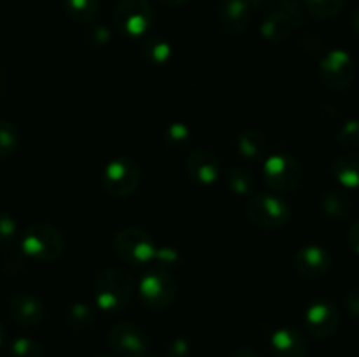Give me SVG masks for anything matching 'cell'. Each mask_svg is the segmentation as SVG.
Here are the masks:
<instances>
[{
    "label": "cell",
    "mask_w": 359,
    "mask_h": 357,
    "mask_svg": "<svg viewBox=\"0 0 359 357\" xmlns=\"http://www.w3.org/2000/svg\"><path fill=\"white\" fill-rule=\"evenodd\" d=\"M133 296V280L123 268L104 270L93 284L95 303L100 310L116 312L125 310Z\"/></svg>",
    "instance_id": "obj_1"
},
{
    "label": "cell",
    "mask_w": 359,
    "mask_h": 357,
    "mask_svg": "<svg viewBox=\"0 0 359 357\" xmlns=\"http://www.w3.org/2000/svg\"><path fill=\"white\" fill-rule=\"evenodd\" d=\"M21 248L23 254L34 261H55L63 254L65 238L51 224L35 223L25 230Z\"/></svg>",
    "instance_id": "obj_2"
},
{
    "label": "cell",
    "mask_w": 359,
    "mask_h": 357,
    "mask_svg": "<svg viewBox=\"0 0 359 357\" xmlns=\"http://www.w3.org/2000/svg\"><path fill=\"white\" fill-rule=\"evenodd\" d=\"M248 217L263 230H279L291 219V209L283 198L272 192H256L248 202Z\"/></svg>",
    "instance_id": "obj_3"
},
{
    "label": "cell",
    "mask_w": 359,
    "mask_h": 357,
    "mask_svg": "<svg viewBox=\"0 0 359 357\" xmlns=\"http://www.w3.org/2000/svg\"><path fill=\"white\" fill-rule=\"evenodd\" d=\"M114 23L128 38H140L153 24V9L147 0H119L114 9Z\"/></svg>",
    "instance_id": "obj_4"
},
{
    "label": "cell",
    "mask_w": 359,
    "mask_h": 357,
    "mask_svg": "<svg viewBox=\"0 0 359 357\" xmlns=\"http://www.w3.org/2000/svg\"><path fill=\"white\" fill-rule=\"evenodd\" d=\"M304 170L290 154H273L263 164L265 184L276 192H291L300 186Z\"/></svg>",
    "instance_id": "obj_5"
},
{
    "label": "cell",
    "mask_w": 359,
    "mask_h": 357,
    "mask_svg": "<svg viewBox=\"0 0 359 357\" xmlns=\"http://www.w3.org/2000/svg\"><path fill=\"white\" fill-rule=\"evenodd\" d=\"M114 247L119 259L132 266H146L153 261L156 252L153 238L139 227H125L119 231L114 238Z\"/></svg>",
    "instance_id": "obj_6"
},
{
    "label": "cell",
    "mask_w": 359,
    "mask_h": 357,
    "mask_svg": "<svg viewBox=\"0 0 359 357\" xmlns=\"http://www.w3.org/2000/svg\"><path fill=\"white\" fill-rule=\"evenodd\" d=\"M319 77L328 90H347L356 77V63L344 49H332L319 63Z\"/></svg>",
    "instance_id": "obj_7"
},
{
    "label": "cell",
    "mask_w": 359,
    "mask_h": 357,
    "mask_svg": "<svg viewBox=\"0 0 359 357\" xmlns=\"http://www.w3.org/2000/svg\"><path fill=\"white\" fill-rule=\"evenodd\" d=\"M140 182L139 164L128 156H119L104 170V188L112 196H130Z\"/></svg>",
    "instance_id": "obj_8"
},
{
    "label": "cell",
    "mask_w": 359,
    "mask_h": 357,
    "mask_svg": "<svg viewBox=\"0 0 359 357\" xmlns=\"http://www.w3.org/2000/svg\"><path fill=\"white\" fill-rule=\"evenodd\" d=\"M140 300L153 310H163L174 301L177 294V284L163 270L146 273L139 284Z\"/></svg>",
    "instance_id": "obj_9"
},
{
    "label": "cell",
    "mask_w": 359,
    "mask_h": 357,
    "mask_svg": "<svg viewBox=\"0 0 359 357\" xmlns=\"http://www.w3.org/2000/svg\"><path fill=\"white\" fill-rule=\"evenodd\" d=\"M109 343L119 357H146L149 349L146 332L132 322L116 324L109 332Z\"/></svg>",
    "instance_id": "obj_10"
},
{
    "label": "cell",
    "mask_w": 359,
    "mask_h": 357,
    "mask_svg": "<svg viewBox=\"0 0 359 357\" xmlns=\"http://www.w3.org/2000/svg\"><path fill=\"white\" fill-rule=\"evenodd\" d=\"M340 326V315L332 301H312L305 310V328L312 336L326 340L337 332Z\"/></svg>",
    "instance_id": "obj_11"
},
{
    "label": "cell",
    "mask_w": 359,
    "mask_h": 357,
    "mask_svg": "<svg viewBox=\"0 0 359 357\" xmlns=\"http://www.w3.org/2000/svg\"><path fill=\"white\" fill-rule=\"evenodd\" d=\"M256 0H221L219 20L221 28L228 35H241L248 30L252 18Z\"/></svg>",
    "instance_id": "obj_12"
},
{
    "label": "cell",
    "mask_w": 359,
    "mask_h": 357,
    "mask_svg": "<svg viewBox=\"0 0 359 357\" xmlns=\"http://www.w3.org/2000/svg\"><path fill=\"white\" fill-rule=\"evenodd\" d=\"M186 170L195 182L202 186H210L221 177V161L210 150L193 149L186 160Z\"/></svg>",
    "instance_id": "obj_13"
},
{
    "label": "cell",
    "mask_w": 359,
    "mask_h": 357,
    "mask_svg": "<svg viewBox=\"0 0 359 357\" xmlns=\"http://www.w3.org/2000/svg\"><path fill=\"white\" fill-rule=\"evenodd\" d=\"M330 254L321 245H305L294 255V268L304 279H321L330 270Z\"/></svg>",
    "instance_id": "obj_14"
},
{
    "label": "cell",
    "mask_w": 359,
    "mask_h": 357,
    "mask_svg": "<svg viewBox=\"0 0 359 357\" xmlns=\"http://www.w3.org/2000/svg\"><path fill=\"white\" fill-rule=\"evenodd\" d=\"M9 315L21 326H37L44 318V304L32 294H18L9 303Z\"/></svg>",
    "instance_id": "obj_15"
},
{
    "label": "cell",
    "mask_w": 359,
    "mask_h": 357,
    "mask_svg": "<svg viewBox=\"0 0 359 357\" xmlns=\"http://www.w3.org/2000/svg\"><path fill=\"white\" fill-rule=\"evenodd\" d=\"M273 357H305L307 356V342L297 329L280 328L270 340Z\"/></svg>",
    "instance_id": "obj_16"
},
{
    "label": "cell",
    "mask_w": 359,
    "mask_h": 357,
    "mask_svg": "<svg viewBox=\"0 0 359 357\" xmlns=\"http://www.w3.org/2000/svg\"><path fill=\"white\" fill-rule=\"evenodd\" d=\"M297 27H298L297 21H294L293 18L286 13V10H283L279 7V9L272 10L270 14H266V18L263 20L262 27H259V31H262V35L265 41L277 44V42H283L284 38L290 37V34Z\"/></svg>",
    "instance_id": "obj_17"
},
{
    "label": "cell",
    "mask_w": 359,
    "mask_h": 357,
    "mask_svg": "<svg viewBox=\"0 0 359 357\" xmlns=\"http://www.w3.org/2000/svg\"><path fill=\"white\" fill-rule=\"evenodd\" d=\"M332 174L342 188L359 189V153L349 150L337 156L332 163Z\"/></svg>",
    "instance_id": "obj_18"
},
{
    "label": "cell",
    "mask_w": 359,
    "mask_h": 357,
    "mask_svg": "<svg viewBox=\"0 0 359 357\" xmlns=\"http://www.w3.org/2000/svg\"><path fill=\"white\" fill-rule=\"evenodd\" d=\"M319 203H321L323 212L335 220H346L353 216V200L342 189H330L323 192Z\"/></svg>",
    "instance_id": "obj_19"
},
{
    "label": "cell",
    "mask_w": 359,
    "mask_h": 357,
    "mask_svg": "<svg viewBox=\"0 0 359 357\" xmlns=\"http://www.w3.org/2000/svg\"><path fill=\"white\" fill-rule=\"evenodd\" d=\"M237 149L241 153V156H244L245 160H259L266 153L265 135L262 132H258V130H245V132L238 133Z\"/></svg>",
    "instance_id": "obj_20"
},
{
    "label": "cell",
    "mask_w": 359,
    "mask_h": 357,
    "mask_svg": "<svg viewBox=\"0 0 359 357\" xmlns=\"http://www.w3.org/2000/svg\"><path fill=\"white\" fill-rule=\"evenodd\" d=\"M63 9L70 20L77 23H90L100 10V0H63Z\"/></svg>",
    "instance_id": "obj_21"
},
{
    "label": "cell",
    "mask_w": 359,
    "mask_h": 357,
    "mask_svg": "<svg viewBox=\"0 0 359 357\" xmlns=\"http://www.w3.org/2000/svg\"><path fill=\"white\" fill-rule=\"evenodd\" d=\"M226 182L230 191L238 196L251 195L252 189H255V177L245 167H231L228 170Z\"/></svg>",
    "instance_id": "obj_22"
},
{
    "label": "cell",
    "mask_w": 359,
    "mask_h": 357,
    "mask_svg": "<svg viewBox=\"0 0 359 357\" xmlns=\"http://www.w3.org/2000/svg\"><path fill=\"white\" fill-rule=\"evenodd\" d=\"M144 56L156 66L167 65L172 58V46L161 37H151L144 44Z\"/></svg>",
    "instance_id": "obj_23"
},
{
    "label": "cell",
    "mask_w": 359,
    "mask_h": 357,
    "mask_svg": "<svg viewBox=\"0 0 359 357\" xmlns=\"http://www.w3.org/2000/svg\"><path fill=\"white\" fill-rule=\"evenodd\" d=\"M93 308L88 303H74L70 304L69 310H67L65 321L69 324V328L81 331V329H86L93 324Z\"/></svg>",
    "instance_id": "obj_24"
},
{
    "label": "cell",
    "mask_w": 359,
    "mask_h": 357,
    "mask_svg": "<svg viewBox=\"0 0 359 357\" xmlns=\"http://www.w3.org/2000/svg\"><path fill=\"white\" fill-rule=\"evenodd\" d=\"M309 13L321 20H330L344 9L346 0H304Z\"/></svg>",
    "instance_id": "obj_25"
},
{
    "label": "cell",
    "mask_w": 359,
    "mask_h": 357,
    "mask_svg": "<svg viewBox=\"0 0 359 357\" xmlns=\"http://www.w3.org/2000/svg\"><path fill=\"white\" fill-rule=\"evenodd\" d=\"M20 146V133L16 126L7 121H0V158H9Z\"/></svg>",
    "instance_id": "obj_26"
},
{
    "label": "cell",
    "mask_w": 359,
    "mask_h": 357,
    "mask_svg": "<svg viewBox=\"0 0 359 357\" xmlns=\"http://www.w3.org/2000/svg\"><path fill=\"white\" fill-rule=\"evenodd\" d=\"M163 139L172 149H182L184 146H188L189 139H191V130L184 122H170L165 128Z\"/></svg>",
    "instance_id": "obj_27"
},
{
    "label": "cell",
    "mask_w": 359,
    "mask_h": 357,
    "mask_svg": "<svg viewBox=\"0 0 359 357\" xmlns=\"http://www.w3.org/2000/svg\"><path fill=\"white\" fill-rule=\"evenodd\" d=\"M11 356L13 357H42L44 350H42L41 343H37L32 338H16L9 346Z\"/></svg>",
    "instance_id": "obj_28"
},
{
    "label": "cell",
    "mask_w": 359,
    "mask_h": 357,
    "mask_svg": "<svg viewBox=\"0 0 359 357\" xmlns=\"http://www.w3.org/2000/svg\"><path fill=\"white\" fill-rule=\"evenodd\" d=\"M339 142L346 149H359V119H349V121L344 122L339 132Z\"/></svg>",
    "instance_id": "obj_29"
},
{
    "label": "cell",
    "mask_w": 359,
    "mask_h": 357,
    "mask_svg": "<svg viewBox=\"0 0 359 357\" xmlns=\"http://www.w3.org/2000/svg\"><path fill=\"white\" fill-rule=\"evenodd\" d=\"M153 261H156L158 270L168 272V270L179 268V265H181V254L174 247H161L156 248Z\"/></svg>",
    "instance_id": "obj_30"
},
{
    "label": "cell",
    "mask_w": 359,
    "mask_h": 357,
    "mask_svg": "<svg viewBox=\"0 0 359 357\" xmlns=\"http://www.w3.org/2000/svg\"><path fill=\"white\" fill-rule=\"evenodd\" d=\"M16 237V223L9 214L0 210V245H6Z\"/></svg>",
    "instance_id": "obj_31"
},
{
    "label": "cell",
    "mask_w": 359,
    "mask_h": 357,
    "mask_svg": "<svg viewBox=\"0 0 359 357\" xmlns=\"http://www.w3.org/2000/svg\"><path fill=\"white\" fill-rule=\"evenodd\" d=\"M189 352V343L188 340L182 338V336H177V338L172 340L168 343L167 350H165V356L167 357H186Z\"/></svg>",
    "instance_id": "obj_32"
},
{
    "label": "cell",
    "mask_w": 359,
    "mask_h": 357,
    "mask_svg": "<svg viewBox=\"0 0 359 357\" xmlns=\"http://www.w3.org/2000/svg\"><path fill=\"white\" fill-rule=\"evenodd\" d=\"M344 304H346V310L351 317L359 318V286L353 287V289L347 293Z\"/></svg>",
    "instance_id": "obj_33"
},
{
    "label": "cell",
    "mask_w": 359,
    "mask_h": 357,
    "mask_svg": "<svg viewBox=\"0 0 359 357\" xmlns=\"http://www.w3.org/2000/svg\"><path fill=\"white\" fill-rule=\"evenodd\" d=\"M347 241H349L351 248L359 255V220L351 224L349 233H347Z\"/></svg>",
    "instance_id": "obj_34"
},
{
    "label": "cell",
    "mask_w": 359,
    "mask_h": 357,
    "mask_svg": "<svg viewBox=\"0 0 359 357\" xmlns=\"http://www.w3.org/2000/svg\"><path fill=\"white\" fill-rule=\"evenodd\" d=\"M230 357H258V356H256L255 350L249 349V346H241V349L235 350Z\"/></svg>",
    "instance_id": "obj_35"
},
{
    "label": "cell",
    "mask_w": 359,
    "mask_h": 357,
    "mask_svg": "<svg viewBox=\"0 0 359 357\" xmlns=\"http://www.w3.org/2000/svg\"><path fill=\"white\" fill-rule=\"evenodd\" d=\"M160 2L167 7H181V6H184L188 0H160Z\"/></svg>",
    "instance_id": "obj_36"
},
{
    "label": "cell",
    "mask_w": 359,
    "mask_h": 357,
    "mask_svg": "<svg viewBox=\"0 0 359 357\" xmlns=\"http://www.w3.org/2000/svg\"><path fill=\"white\" fill-rule=\"evenodd\" d=\"M353 28H354V31L359 35V6L354 9V13H353Z\"/></svg>",
    "instance_id": "obj_37"
},
{
    "label": "cell",
    "mask_w": 359,
    "mask_h": 357,
    "mask_svg": "<svg viewBox=\"0 0 359 357\" xmlns=\"http://www.w3.org/2000/svg\"><path fill=\"white\" fill-rule=\"evenodd\" d=\"M4 338H6V331H4L2 324H0V345H2V343H4Z\"/></svg>",
    "instance_id": "obj_38"
},
{
    "label": "cell",
    "mask_w": 359,
    "mask_h": 357,
    "mask_svg": "<svg viewBox=\"0 0 359 357\" xmlns=\"http://www.w3.org/2000/svg\"><path fill=\"white\" fill-rule=\"evenodd\" d=\"M95 357H109V356H104V354H102V356H95Z\"/></svg>",
    "instance_id": "obj_39"
},
{
    "label": "cell",
    "mask_w": 359,
    "mask_h": 357,
    "mask_svg": "<svg viewBox=\"0 0 359 357\" xmlns=\"http://www.w3.org/2000/svg\"><path fill=\"white\" fill-rule=\"evenodd\" d=\"M0 86H2V84H0Z\"/></svg>",
    "instance_id": "obj_40"
}]
</instances>
